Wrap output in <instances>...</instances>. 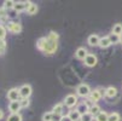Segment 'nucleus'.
I'll use <instances>...</instances> for the list:
<instances>
[{"mask_svg":"<svg viewBox=\"0 0 122 121\" xmlns=\"http://www.w3.org/2000/svg\"><path fill=\"white\" fill-rule=\"evenodd\" d=\"M56 50H57V41L46 38V41H45L44 47H42L41 51L45 55H53L56 52Z\"/></svg>","mask_w":122,"mask_h":121,"instance_id":"obj_1","label":"nucleus"},{"mask_svg":"<svg viewBox=\"0 0 122 121\" xmlns=\"http://www.w3.org/2000/svg\"><path fill=\"white\" fill-rule=\"evenodd\" d=\"M77 95L81 96V97H87V96H90L91 95V90H90V86L88 85H85V84H81L77 90H76Z\"/></svg>","mask_w":122,"mask_h":121,"instance_id":"obj_2","label":"nucleus"},{"mask_svg":"<svg viewBox=\"0 0 122 121\" xmlns=\"http://www.w3.org/2000/svg\"><path fill=\"white\" fill-rule=\"evenodd\" d=\"M21 97V93H20V90L17 89H11L9 92H7V98L11 100V102H17Z\"/></svg>","mask_w":122,"mask_h":121,"instance_id":"obj_3","label":"nucleus"},{"mask_svg":"<svg viewBox=\"0 0 122 121\" xmlns=\"http://www.w3.org/2000/svg\"><path fill=\"white\" fill-rule=\"evenodd\" d=\"M64 104H65L66 107H69V108L74 107L75 104H77V97L74 96V95H69V96H66L65 99H64Z\"/></svg>","mask_w":122,"mask_h":121,"instance_id":"obj_4","label":"nucleus"},{"mask_svg":"<svg viewBox=\"0 0 122 121\" xmlns=\"http://www.w3.org/2000/svg\"><path fill=\"white\" fill-rule=\"evenodd\" d=\"M7 30L13 33V34H17L22 30V26L20 23H16V22H10V23H7Z\"/></svg>","mask_w":122,"mask_h":121,"instance_id":"obj_5","label":"nucleus"},{"mask_svg":"<svg viewBox=\"0 0 122 121\" xmlns=\"http://www.w3.org/2000/svg\"><path fill=\"white\" fill-rule=\"evenodd\" d=\"M20 93L22 98H29V96L31 95V87L30 85H23L20 89Z\"/></svg>","mask_w":122,"mask_h":121,"instance_id":"obj_6","label":"nucleus"},{"mask_svg":"<svg viewBox=\"0 0 122 121\" xmlns=\"http://www.w3.org/2000/svg\"><path fill=\"white\" fill-rule=\"evenodd\" d=\"M83 61H85V64H86L87 67H94V65L97 64V57H96L94 55H91V53L87 55Z\"/></svg>","mask_w":122,"mask_h":121,"instance_id":"obj_7","label":"nucleus"},{"mask_svg":"<svg viewBox=\"0 0 122 121\" xmlns=\"http://www.w3.org/2000/svg\"><path fill=\"white\" fill-rule=\"evenodd\" d=\"M21 108H22V107H21V102H20V100L11 102L10 105H9V109H10V111H12V114H17V113L20 111Z\"/></svg>","mask_w":122,"mask_h":121,"instance_id":"obj_8","label":"nucleus"},{"mask_svg":"<svg viewBox=\"0 0 122 121\" xmlns=\"http://www.w3.org/2000/svg\"><path fill=\"white\" fill-rule=\"evenodd\" d=\"M88 44L91 45V46H99V41H100V38L97 35V34H92V35H90L88 37Z\"/></svg>","mask_w":122,"mask_h":121,"instance_id":"obj_9","label":"nucleus"},{"mask_svg":"<svg viewBox=\"0 0 122 121\" xmlns=\"http://www.w3.org/2000/svg\"><path fill=\"white\" fill-rule=\"evenodd\" d=\"M111 45V41L109 39V37H104V38H100V41H99V46L102 48H107Z\"/></svg>","mask_w":122,"mask_h":121,"instance_id":"obj_10","label":"nucleus"},{"mask_svg":"<svg viewBox=\"0 0 122 121\" xmlns=\"http://www.w3.org/2000/svg\"><path fill=\"white\" fill-rule=\"evenodd\" d=\"M81 115H85V114H87V113H90V108H88V105L86 104V103H81V104H79V107H77V109H76Z\"/></svg>","mask_w":122,"mask_h":121,"instance_id":"obj_11","label":"nucleus"},{"mask_svg":"<svg viewBox=\"0 0 122 121\" xmlns=\"http://www.w3.org/2000/svg\"><path fill=\"white\" fill-rule=\"evenodd\" d=\"M76 57L79 58V59H85L86 58V56L88 55L87 53V50L86 48H83V47H80V48H77V51H76Z\"/></svg>","mask_w":122,"mask_h":121,"instance_id":"obj_12","label":"nucleus"},{"mask_svg":"<svg viewBox=\"0 0 122 121\" xmlns=\"http://www.w3.org/2000/svg\"><path fill=\"white\" fill-rule=\"evenodd\" d=\"M69 117H70L73 121H80L81 120V114L77 111V110H73V111H70V113H69V115H68Z\"/></svg>","mask_w":122,"mask_h":121,"instance_id":"obj_13","label":"nucleus"},{"mask_svg":"<svg viewBox=\"0 0 122 121\" xmlns=\"http://www.w3.org/2000/svg\"><path fill=\"white\" fill-rule=\"evenodd\" d=\"M90 97H91V99L93 100V102H97V100H99L103 96H102V93H100V91L97 89V90H94L93 92H91V95H90Z\"/></svg>","mask_w":122,"mask_h":121,"instance_id":"obj_14","label":"nucleus"},{"mask_svg":"<svg viewBox=\"0 0 122 121\" xmlns=\"http://www.w3.org/2000/svg\"><path fill=\"white\" fill-rule=\"evenodd\" d=\"M117 95V90L115 87H112V86H110V87H108L105 90V96L107 97H115Z\"/></svg>","mask_w":122,"mask_h":121,"instance_id":"obj_15","label":"nucleus"},{"mask_svg":"<svg viewBox=\"0 0 122 121\" xmlns=\"http://www.w3.org/2000/svg\"><path fill=\"white\" fill-rule=\"evenodd\" d=\"M112 34H116V35H118V37L122 35V24H121V23H117V24L114 26V28H112Z\"/></svg>","mask_w":122,"mask_h":121,"instance_id":"obj_16","label":"nucleus"},{"mask_svg":"<svg viewBox=\"0 0 122 121\" xmlns=\"http://www.w3.org/2000/svg\"><path fill=\"white\" fill-rule=\"evenodd\" d=\"M90 114L93 115V116H98V115L100 114V108H99L97 104L92 105V107L90 108Z\"/></svg>","mask_w":122,"mask_h":121,"instance_id":"obj_17","label":"nucleus"},{"mask_svg":"<svg viewBox=\"0 0 122 121\" xmlns=\"http://www.w3.org/2000/svg\"><path fill=\"white\" fill-rule=\"evenodd\" d=\"M108 119H109V115L105 111H100V114L98 116H96L97 121H108Z\"/></svg>","mask_w":122,"mask_h":121,"instance_id":"obj_18","label":"nucleus"},{"mask_svg":"<svg viewBox=\"0 0 122 121\" xmlns=\"http://www.w3.org/2000/svg\"><path fill=\"white\" fill-rule=\"evenodd\" d=\"M13 9H15L16 11L21 12V11H23V10L25 9V3H24V1H18V3H16V5H15Z\"/></svg>","mask_w":122,"mask_h":121,"instance_id":"obj_19","label":"nucleus"},{"mask_svg":"<svg viewBox=\"0 0 122 121\" xmlns=\"http://www.w3.org/2000/svg\"><path fill=\"white\" fill-rule=\"evenodd\" d=\"M7 121H22V116L17 113V114H11L7 117Z\"/></svg>","mask_w":122,"mask_h":121,"instance_id":"obj_20","label":"nucleus"},{"mask_svg":"<svg viewBox=\"0 0 122 121\" xmlns=\"http://www.w3.org/2000/svg\"><path fill=\"white\" fill-rule=\"evenodd\" d=\"M62 110H63V104H56V105L53 107V110H52V113L57 114V115H61V114H62Z\"/></svg>","mask_w":122,"mask_h":121,"instance_id":"obj_21","label":"nucleus"},{"mask_svg":"<svg viewBox=\"0 0 122 121\" xmlns=\"http://www.w3.org/2000/svg\"><path fill=\"white\" fill-rule=\"evenodd\" d=\"M120 120H121V116H120L118 113H112V114H110V115H109V119H108V121H120Z\"/></svg>","mask_w":122,"mask_h":121,"instance_id":"obj_22","label":"nucleus"},{"mask_svg":"<svg viewBox=\"0 0 122 121\" xmlns=\"http://www.w3.org/2000/svg\"><path fill=\"white\" fill-rule=\"evenodd\" d=\"M15 5H16V3H15V1H12V0H6V1L4 3V9L9 10V9L15 7Z\"/></svg>","mask_w":122,"mask_h":121,"instance_id":"obj_23","label":"nucleus"},{"mask_svg":"<svg viewBox=\"0 0 122 121\" xmlns=\"http://www.w3.org/2000/svg\"><path fill=\"white\" fill-rule=\"evenodd\" d=\"M6 37V28L0 24V41H3Z\"/></svg>","mask_w":122,"mask_h":121,"instance_id":"obj_24","label":"nucleus"},{"mask_svg":"<svg viewBox=\"0 0 122 121\" xmlns=\"http://www.w3.org/2000/svg\"><path fill=\"white\" fill-rule=\"evenodd\" d=\"M93 117H94L93 115H91L90 113H87V114H85V115L81 116V120H80V121H92Z\"/></svg>","mask_w":122,"mask_h":121,"instance_id":"obj_25","label":"nucleus"},{"mask_svg":"<svg viewBox=\"0 0 122 121\" xmlns=\"http://www.w3.org/2000/svg\"><path fill=\"white\" fill-rule=\"evenodd\" d=\"M53 117V113H45L42 115V121H52Z\"/></svg>","mask_w":122,"mask_h":121,"instance_id":"obj_26","label":"nucleus"},{"mask_svg":"<svg viewBox=\"0 0 122 121\" xmlns=\"http://www.w3.org/2000/svg\"><path fill=\"white\" fill-rule=\"evenodd\" d=\"M109 39H110L111 44H117V42L120 41V37L116 35V34H111V35L109 37Z\"/></svg>","mask_w":122,"mask_h":121,"instance_id":"obj_27","label":"nucleus"},{"mask_svg":"<svg viewBox=\"0 0 122 121\" xmlns=\"http://www.w3.org/2000/svg\"><path fill=\"white\" fill-rule=\"evenodd\" d=\"M27 11H28L29 15H34V13H36V12H38V6H36L35 4H33Z\"/></svg>","mask_w":122,"mask_h":121,"instance_id":"obj_28","label":"nucleus"},{"mask_svg":"<svg viewBox=\"0 0 122 121\" xmlns=\"http://www.w3.org/2000/svg\"><path fill=\"white\" fill-rule=\"evenodd\" d=\"M45 41H46V38H40L39 40H38V42H36V46H38V48L41 51L42 50V47H44V44H45Z\"/></svg>","mask_w":122,"mask_h":121,"instance_id":"obj_29","label":"nucleus"},{"mask_svg":"<svg viewBox=\"0 0 122 121\" xmlns=\"http://www.w3.org/2000/svg\"><path fill=\"white\" fill-rule=\"evenodd\" d=\"M48 39H51V40H55V41H57L58 40V34L57 33H55V32H51L50 34H48V37H47Z\"/></svg>","mask_w":122,"mask_h":121,"instance_id":"obj_30","label":"nucleus"},{"mask_svg":"<svg viewBox=\"0 0 122 121\" xmlns=\"http://www.w3.org/2000/svg\"><path fill=\"white\" fill-rule=\"evenodd\" d=\"M6 17H7L6 9L1 7V9H0V20H6Z\"/></svg>","mask_w":122,"mask_h":121,"instance_id":"obj_31","label":"nucleus"},{"mask_svg":"<svg viewBox=\"0 0 122 121\" xmlns=\"http://www.w3.org/2000/svg\"><path fill=\"white\" fill-rule=\"evenodd\" d=\"M29 105V99L28 98H22V100H21V107L22 108H27Z\"/></svg>","mask_w":122,"mask_h":121,"instance_id":"obj_32","label":"nucleus"},{"mask_svg":"<svg viewBox=\"0 0 122 121\" xmlns=\"http://www.w3.org/2000/svg\"><path fill=\"white\" fill-rule=\"evenodd\" d=\"M61 120H62V116H61V115L53 114V117H52V121H61Z\"/></svg>","mask_w":122,"mask_h":121,"instance_id":"obj_33","label":"nucleus"},{"mask_svg":"<svg viewBox=\"0 0 122 121\" xmlns=\"http://www.w3.org/2000/svg\"><path fill=\"white\" fill-rule=\"evenodd\" d=\"M0 47L1 48H4V50H6V42L3 40V41H0Z\"/></svg>","mask_w":122,"mask_h":121,"instance_id":"obj_34","label":"nucleus"},{"mask_svg":"<svg viewBox=\"0 0 122 121\" xmlns=\"http://www.w3.org/2000/svg\"><path fill=\"white\" fill-rule=\"evenodd\" d=\"M61 121H73V120L69 117V116H62V120Z\"/></svg>","mask_w":122,"mask_h":121,"instance_id":"obj_35","label":"nucleus"},{"mask_svg":"<svg viewBox=\"0 0 122 121\" xmlns=\"http://www.w3.org/2000/svg\"><path fill=\"white\" fill-rule=\"evenodd\" d=\"M4 117V113H3V110H0V120H1Z\"/></svg>","mask_w":122,"mask_h":121,"instance_id":"obj_36","label":"nucleus"},{"mask_svg":"<svg viewBox=\"0 0 122 121\" xmlns=\"http://www.w3.org/2000/svg\"><path fill=\"white\" fill-rule=\"evenodd\" d=\"M4 52H5V50H4V48H1V47H0V55H3Z\"/></svg>","mask_w":122,"mask_h":121,"instance_id":"obj_37","label":"nucleus"},{"mask_svg":"<svg viewBox=\"0 0 122 121\" xmlns=\"http://www.w3.org/2000/svg\"><path fill=\"white\" fill-rule=\"evenodd\" d=\"M120 42H122V35L120 37Z\"/></svg>","mask_w":122,"mask_h":121,"instance_id":"obj_38","label":"nucleus"}]
</instances>
